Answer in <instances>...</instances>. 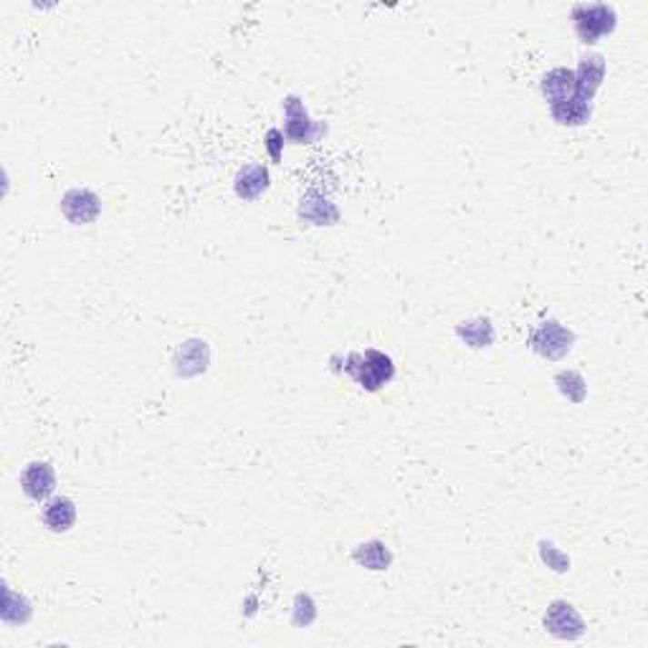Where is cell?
I'll use <instances>...</instances> for the list:
<instances>
[{
    "mask_svg": "<svg viewBox=\"0 0 648 648\" xmlns=\"http://www.w3.org/2000/svg\"><path fill=\"white\" fill-rule=\"evenodd\" d=\"M344 373L367 393H377L395 377V365L385 353L365 350V353H353L344 357Z\"/></svg>",
    "mask_w": 648,
    "mask_h": 648,
    "instance_id": "cell-1",
    "label": "cell"
},
{
    "mask_svg": "<svg viewBox=\"0 0 648 648\" xmlns=\"http://www.w3.org/2000/svg\"><path fill=\"white\" fill-rule=\"evenodd\" d=\"M573 21H575V34L583 44H598L601 35H608L615 31L613 5L605 3H578L573 8Z\"/></svg>",
    "mask_w": 648,
    "mask_h": 648,
    "instance_id": "cell-2",
    "label": "cell"
},
{
    "mask_svg": "<svg viewBox=\"0 0 648 648\" xmlns=\"http://www.w3.org/2000/svg\"><path fill=\"white\" fill-rule=\"evenodd\" d=\"M284 115H286L284 135L292 142H296V145H312V142H317L327 132V125H319V122L309 117V112L304 109L299 96H286Z\"/></svg>",
    "mask_w": 648,
    "mask_h": 648,
    "instance_id": "cell-3",
    "label": "cell"
},
{
    "mask_svg": "<svg viewBox=\"0 0 648 648\" xmlns=\"http://www.w3.org/2000/svg\"><path fill=\"white\" fill-rule=\"evenodd\" d=\"M573 342H575V334H573V332L565 330L560 322L547 319V322H543V324L534 330L530 344L534 353L543 354L547 360H560V357H565V354L573 350Z\"/></svg>",
    "mask_w": 648,
    "mask_h": 648,
    "instance_id": "cell-4",
    "label": "cell"
},
{
    "mask_svg": "<svg viewBox=\"0 0 648 648\" xmlns=\"http://www.w3.org/2000/svg\"><path fill=\"white\" fill-rule=\"evenodd\" d=\"M61 213L64 218L74 225H89L95 224L102 213V201L99 195L86 188H71L69 193H64L61 198Z\"/></svg>",
    "mask_w": 648,
    "mask_h": 648,
    "instance_id": "cell-5",
    "label": "cell"
},
{
    "mask_svg": "<svg viewBox=\"0 0 648 648\" xmlns=\"http://www.w3.org/2000/svg\"><path fill=\"white\" fill-rule=\"evenodd\" d=\"M544 628L553 633L554 638L563 641H575L585 633V623L575 611V605H570L567 601L550 603L547 613H544Z\"/></svg>",
    "mask_w": 648,
    "mask_h": 648,
    "instance_id": "cell-6",
    "label": "cell"
},
{
    "mask_svg": "<svg viewBox=\"0 0 648 648\" xmlns=\"http://www.w3.org/2000/svg\"><path fill=\"white\" fill-rule=\"evenodd\" d=\"M21 489L34 502H48L56 492V472L48 461H31L21 474Z\"/></svg>",
    "mask_w": 648,
    "mask_h": 648,
    "instance_id": "cell-7",
    "label": "cell"
},
{
    "mask_svg": "<svg viewBox=\"0 0 648 648\" xmlns=\"http://www.w3.org/2000/svg\"><path fill=\"white\" fill-rule=\"evenodd\" d=\"M603 76H605V59L601 54H590L580 59V66L575 71V96L593 102L595 92L601 89Z\"/></svg>",
    "mask_w": 648,
    "mask_h": 648,
    "instance_id": "cell-8",
    "label": "cell"
},
{
    "mask_svg": "<svg viewBox=\"0 0 648 648\" xmlns=\"http://www.w3.org/2000/svg\"><path fill=\"white\" fill-rule=\"evenodd\" d=\"M211 363V350L201 340L185 342L183 347H177L175 353V373L180 377H195L208 370Z\"/></svg>",
    "mask_w": 648,
    "mask_h": 648,
    "instance_id": "cell-9",
    "label": "cell"
},
{
    "mask_svg": "<svg viewBox=\"0 0 648 648\" xmlns=\"http://www.w3.org/2000/svg\"><path fill=\"white\" fill-rule=\"evenodd\" d=\"M540 92L543 96L553 105H560V102H567L575 96V71L570 69H553L547 71L540 82Z\"/></svg>",
    "mask_w": 648,
    "mask_h": 648,
    "instance_id": "cell-10",
    "label": "cell"
},
{
    "mask_svg": "<svg viewBox=\"0 0 648 648\" xmlns=\"http://www.w3.org/2000/svg\"><path fill=\"white\" fill-rule=\"evenodd\" d=\"M41 519H44V524H46L48 530L64 534V532H69L76 524V504L71 502L69 496H54V499L46 502Z\"/></svg>",
    "mask_w": 648,
    "mask_h": 648,
    "instance_id": "cell-11",
    "label": "cell"
},
{
    "mask_svg": "<svg viewBox=\"0 0 648 648\" xmlns=\"http://www.w3.org/2000/svg\"><path fill=\"white\" fill-rule=\"evenodd\" d=\"M299 218L302 221H309L314 225H332L340 221V211L334 208V203H330L327 198H322L319 193H307L302 198V205H299Z\"/></svg>",
    "mask_w": 648,
    "mask_h": 648,
    "instance_id": "cell-12",
    "label": "cell"
},
{
    "mask_svg": "<svg viewBox=\"0 0 648 648\" xmlns=\"http://www.w3.org/2000/svg\"><path fill=\"white\" fill-rule=\"evenodd\" d=\"M269 188V167L266 165H246L238 170L236 175V195L244 201H256L261 193Z\"/></svg>",
    "mask_w": 648,
    "mask_h": 648,
    "instance_id": "cell-13",
    "label": "cell"
},
{
    "mask_svg": "<svg viewBox=\"0 0 648 648\" xmlns=\"http://www.w3.org/2000/svg\"><path fill=\"white\" fill-rule=\"evenodd\" d=\"M550 112H553L554 122L563 125V127H583V125H588L590 115H593V106H590V102H585V99L573 96V99H567V102L550 106Z\"/></svg>",
    "mask_w": 648,
    "mask_h": 648,
    "instance_id": "cell-14",
    "label": "cell"
},
{
    "mask_svg": "<svg viewBox=\"0 0 648 648\" xmlns=\"http://www.w3.org/2000/svg\"><path fill=\"white\" fill-rule=\"evenodd\" d=\"M353 560L357 565L367 567V570H375V573H383L393 565V553L388 550V544L380 543V540H370V543H363L354 547Z\"/></svg>",
    "mask_w": 648,
    "mask_h": 648,
    "instance_id": "cell-15",
    "label": "cell"
},
{
    "mask_svg": "<svg viewBox=\"0 0 648 648\" xmlns=\"http://www.w3.org/2000/svg\"><path fill=\"white\" fill-rule=\"evenodd\" d=\"M456 334H459L461 340L466 342L469 347H489L492 342H494V327H492V322L489 319H472V322H461L459 327H456Z\"/></svg>",
    "mask_w": 648,
    "mask_h": 648,
    "instance_id": "cell-16",
    "label": "cell"
},
{
    "mask_svg": "<svg viewBox=\"0 0 648 648\" xmlns=\"http://www.w3.org/2000/svg\"><path fill=\"white\" fill-rule=\"evenodd\" d=\"M540 547H543V560H544V563H547V565H553L554 570H557V573H565L567 565H570V560H567L565 554L557 553V550H554V544L543 543Z\"/></svg>",
    "mask_w": 648,
    "mask_h": 648,
    "instance_id": "cell-17",
    "label": "cell"
},
{
    "mask_svg": "<svg viewBox=\"0 0 648 648\" xmlns=\"http://www.w3.org/2000/svg\"><path fill=\"white\" fill-rule=\"evenodd\" d=\"M557 380H563V383H557V385H560V393L567 395V398H570V390L573 388L585 390V383H583V377H580L578 373H560Z\"/></svg>",
    "mask_w": 648,
    "mask_h": 648,
    "instance_id": "cell-18",
    "label": "cell"
},
{
    "mask_svg": "<svg viewBox=\"0 0 648 648\" xmlns=\"http://www.w3.org/2000/svg\"><path fill=\"white\" fill-rule=\"evenodd\" d=\"M284 132L279 130H269V135H266V145H269V153H272V157L279 163V157H282V150H279V145H284Z\"/></svg>",
    "mask_w": 648,
    "mask_h": 648,
    "instance_id": "cell-19",
    "label": "cell"
}]
</instances>
